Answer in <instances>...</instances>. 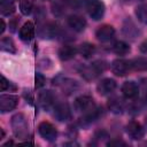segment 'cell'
Returning <instances> with one entry per match:
<instances>
[{"instance_id": "obj_6", "label": "cell", "mask_w": 147, "mask_h": 147, "mask_svg": "<svg viewBox=\"0 0 147 147\" xmlns=\"http://www.w3.org/2000/svg\"><path fill=\"white\" fill-rule=\"evenodd\" d=\"M110 69L113 71V74H115L116 76L123 77L125 75H127L131 70V65H130V61L126 60H122V59H117L114 60L110 64Z\"/></svg>"}, {"instance_id": "obj_32", "label": "cell", "mask_w": 147, "mask_h": 147, "mask_svg": "<svg viewBox=\"0 0 147 147\" xmlns=\"http://www.w3.org/2000/svg\"><path fill=\"white\" fill-rule=\"evenodd\" d=\"M139 49H140V52H141V53L147 54V39H145V40H144V41L140 44Z\"/></svg>"}, {"instance_id": "obj_18", "label": "cell", "mask_w": 147, "mask_h": 147, "mask_svg": "<svg viewBox=\"0 0 147 147\" xmlns=\"http://www.w3.org/2000/svg\"><path fill=\"white\" fill-rule=\"evenodd\" d=\"M108 108H109L110 111H113V113H115V114H119V113H122L123 109H124V102L122 101L121 98H118V96H113V98H110L109 101H108Z\"/></svg>"}, {"instance_id": "obj_10", "label": "cell", "mask_w": 147, "mask_h": 147, "mask_svg": "<svg viewBox=\"0 0 147 147\" xmlns=\"http://www.w3.org/2000/svg\"><path fill=\"white\" fill-rule=\"evenodd\" d=\"M54 116L60 122H65L71 118V110L68 103H59L54 108Z\"/></svg>"}, {"instance_id": "obj_25", "label": "cell", "mask_w": 147, "mask_h": 147, "mask_svg": "<svg viewBox=\"0 0 147 147\" xmlns=\"http://www.w3.org/2000/svg\"><path fill=\"white\" fill-rule=\"evenodd\" d=\"M0 46H1V49L5 51V52H8V53H16L15 44H14L13 39L9 38V37H2V38H1V41H0Z\"/></svg>"}, {"instance_id": "obj_33", "label": "cell", "mask_w": 147, "mask_h": 147, "mask_svg": "<svg viewBox=\"0 0 147 147\" xmlns=\"http://www.w3.org/2000/svg\"><path fill=\"white\" fill-rule=\"evenodd\" d=\"M5 29H6V25H5V22H3V20H1V29H0V33H1V34L3 33V31H5Z\"/></svg>"}, {"instance_id": "obj_34", "label": "cell", "mask_w": 147, "mask_h": 147, "mask_svg": "<svg viewBox=\"0 0 147 147\" xmlns=\"http://www.w3.org/2000/svg\"><path fill=\"white\" fill-rule=\"evenodd\" d=\"M20 1H23V0H20Z\"/></svg>"}, {"instance_id": "obj_27", "label": "cell", "mask_w": 147, "mask_h": 147, "mask_svg": "<svg viewBox=\"0 0 147 147\" xmlns=\"http://www.w3.org/2000/svg\"><path fill=\"white\" fill-rule=\"evenodd\" d=\"M132 31H134V32H137L138 33V30H137V28H136V25L131 22V21H126L125 22V24H124V26H123V32H124V34L125 36H130V37H134V34L132 33Z\"/></svg>"}, {"instance_id": "obj_22", "label": "cell", "mask_w": 147, "mask_h": 147, "mask_svg": "<svg viewBox=\"0 0 147 147\" xmlns=\"http://www.w3.org/2000/svg\"><path fill=\"white\" fill-rule=\"evenodd\" d=\"M67 7H68V3L64 0H57V1L53 2V5H52V13L54 16L60 17V16L64 15Z\"/></svg>"}, {"instance_id": "obj_11", "label": "cell", "mask_w": 147, "mask_h": 147, "mask_svg": "<svg viewBox=\"0 0 147 147\" xmlns=\"http://www.w3.org/2000/svg\"><path fill=\"white\" fill-rule=\"evenodd\" d=\"M67 23L76 32H82L86 28V20L79 15H70L67 18Z\"/></svg>"}, {"instance_id": "obj_24", "label": "cell", "mask_w": 147, "mask_h": 147, "mask_svg": "<svg viewBox=\"0 0 147 147\" xmlns=\"http://www.w3.org/2000/svg\"><path fill=\"white\" fill-rule=\"evenodd\" d=\"M78 52L80 53V55H82L83 57L88 59V57H91V56L94 54V52H95V46H94L93 44H90V42H84V44H82V45L79 46Z\"/></svg>"}, {"instance_id": "obj_29", "label": "cell", "mask_w": 147, "mask_h": 147, "mask_svg": "<svg viewBox=\"0 0 147 147\" xmlns=\"http://www.w3.org/2000/svg\"><path fill=\"white\" fill-rule=\"evenodd\" d=\"M1 91H7V90H16V86L13 85L11 82H9L5 76H1V83H0Z\"/></svg>"}, {"instance_id": "obj_23", "label": "cell", "mask_w": 147, "mask_h": 147, "mask_svg": "<svg viewBox=\"0 0 147 147\" xmlns=\"http://www.w3.org/2000/svg\"><path fill=\"white\" fill-rule=\"evenodd\" d=\"M131 51V47L129 44L124 42V41H116L114 45H113V52L117 55H126L129 54Z\"/></svg>"}, {"instance_id": "obj_8", "label": "cell", "mask_w": 147, "mask_h": 147, "mask_svg": "<svg viewBox=\"0 0 147 147\" xmlns=\"http://www.w3.org/2000/svg\"><path fill=\"white\" fill-rule=\"evenodd\" d=\"M126 133L133 140H140L145 136V129L142 125L136 121H131L126 125Z\"/></svg>"}, {"instance_id": "obj_5", "label": "cell", "mask_w": 147, "mask_h": 147, "mask_svg": "<svg viewBox=\"0 0 147 147\" xmlns=\"http://www.w3.org/2000/svg\"><path fill=\"white\" fill-rule=\"evenodd\" d=\"M38 132L47 141H54L57 137V131L54 127V125L49 122H41L38 125Z\"/></svg>"}, {"instance_id": "obj_12", "label": "cell", "mask_w": 147, "mask_h": 147, "mask_svg": "<svg viewBox=\"0 0 147 147\" xmlns=\"http://www.w3.org/2000/svg\"><path fill=\"white\" fill-rule=\"evenodd\" d=\"M115 88H116V82L111 78H103L96 86V90L101 95L110 94L115 91Z\"/></svg>"}, {"instance_id": "obj_2", "label": "cell", "mask_w": 147, "mask_h": 147, "mask_svg": "<svg viewBox=\"0 0 147 147\" xmlns=\"http://www.w3.org/2000/svg\"><path fill=\"white\" fill-rule=\"evenodd\" d=\"M107 68V63L105 61H95L92 64L87 65V67H83V69L80 70L82 76L87 79V80H92L94 78H96L100 74H102Z\"/></svg>"}, {"instance_id": "obj_19", "label": "cell", "mask_w": 147, "mask_h": 147, "mask_svg": "<svg viewBox=\"0 0 147 147\" xmlns=\"http://www.w3.org/2000/svg\"><path fill=\"white\" fill-rule=\"evenodd\" d=\"M54 102V96L51 91H44L39 94V105L44 109H48Z\"/></svg>"}, {"instance_id": "obj_30", "label": "cell", "mask_w": 147, "mask_h": 147, "mask_svg": "<svg viewBox=\"0 0 147 147\" xmlns=\"http://www.w3.org/2000/svg\"><path fill=\"white\" fill-rule=\"evenodd\" d=\"M45 77L41 75V74H36V77H34V85L37 88H40L45 85Z\"/></svg>"}, {"instance_id": "obj_14", "label": "cell", "mask_w": 147, "mask_h": 147, "mask_svg": "<svg viewBox=\"0 0 147 147\" xmlns=\"http://www.w3.org/2000/svg\"><path fill=\"white\" fill-rule=\"evenodd\" d=\"M18 36H20V39L28 42L30 41L33 36H34V25L32 22H26L22 25V28L20 29V32H18Z\"/></svg>"}, {"instance_id": "obj_26", "label": "cell", "mask_w": 147, "mask_h": 147, "mask_svg": "<svg viewBox=\"0 0 147 147\" xmlns=\"http://www.w3.org/2000/svg\"><path fill=\"white\" fill-rule=\"evenodd\" d=\"M136 16L138 21H140L144 24H147V3L139 5L136 8Z\"/></svg>"}, {"instance_id": "obj_17", "label": "cell", "mask_w": 147, "mask_h": 147, "mask_svg": "<svg viewBox=\"0 0 147 147\" xmlns=\"http://www.w3.org/2000/svg\"><path fill=\"white\" fill-rule=\"evenodd\" d=\"M60 29H59V25L54 22H49L47 23L42 29H41V36L44 38H53L55 36H57Z\"/></svg>"}, {"instance_id": "obj_31", "label": "cell", "mask_w": 147, "mask_h": 147, "mask_svg": "<svg viewBox=\"0 0 147 147\" xmlns=\"http://www.w3.org/2000/svg\"><path fill=\"white\" fill-rule=\"evenodd\" d=\"M108 146H125L126 144L122 140H118V139H114V140H110L108 144Z\"/></svg>"}, {"instance_id": "obj_28", "label": "cell", "mask_w": 147, "mask_h": 147, "mask_svg": "<svg viewBox=\"0 0 147 147\" xmlns=\"http://www.w3.org/2000/svg\"><path fill=\"white\" fill-rule=\"evenodd\" d=\"M21 13L23 15H30L32 11V1L31 0H23L21 1V6H20Z\"/></svg>"}, {"instance_id": "obj_20", "label": "cell", "mask_w": 147, "mask_h": 147, "mask_svg": "<svg viewBox=\"0 0 147 147\" xmlns=\"http://www.w3.org/2000/svg\"><path fill=\"white\" fill-rule=\"evenodd\" d=\"M130 65L132 70L136 71H147V59L144 56L134 57L130 61Z\"/></svg>"}, {"instance_id": "obj_16", "label": "cell", "mask_w": 147, "mask_h": 147, "mask_svg": "<svg viewBox=\"0 0 147 147\" xmlns=\"http://www.w3.org/2000/svg\"><path fill=\"white\" fill-rule=\"evenodd\" d=\"M100 115H101L100 109H98V108L95 107V108H94V109H92L91 111H88V113L84 114V116L80 118L79 123H80V125H83V126L88 125V124L93 123L94 121H96V119L100 117Z\"/></svg>"}, {"instance_id": "obj_4", "label": "cell", "mask_w": 147, "mask_h": 147, "mask_svg": "<svg viewBox=\"0 0 147 147\" xmlns=\"http://www.w3.org/2000/svg\"><path fill=\"white\" fill-rule=\"evenodd\" d=\"M74 107H75L76 111L86 114V113H88V111H91L92 109L95 108V103H94V100H93L92 96L80 95V96L76 98V100L74 102Z\"/></svg>"}, {"instance_id": "obj_15", "label": "cell", "mask_w": 147, "mask_h": 147, "mask_svg": "<svg viewBox=\"0 0 147 147\" xmlns=\"http://www.w3.org/2000/svg\"><path fill=\"white\" fill-rule=\"evenodd\" d=\"M78 49L75 46L71 45H64L59 49V57L62 61H69L71 59H74L77 54Z\"/></svg>"}, {"instance_id": "obj_1", "label": "cell", "mask_w": 147, "mask_h": 147, "mask_svg": "<svg viewBox=\"0 0 147 147\" xmlns=\"http://www.w3.org/2000/svg\"><path fill=\"white\" fill-rule=\"evenodd\" d=\"M11 127L13 132L17 138L25 139L29 136V125L26 118L23 114L18 113L11 117Z\"/></svg>"}, {"instance_id": "obj_3", "label": "cell", "mask_w": 147, "mask_h": 147, "mask_svg": "<svg viewBox=\"0 0 147 147\" xmlns=\"http://www.w3.org/2000/svg\"><path fill=\"white\" fill-rule=\"evenodd\" d=\"M85 8L94 21H99L105 15V3L101 0H86Z\"/></svg>"}, {"instance_id": "obj_13", "label": "cell", "mask_w": 147, "mask_h": 147, "mask_svg": "<svg viewBox=\"0 0 147 147\" xmlns=\"http://www.w3.org/2000/svg\"><path fill=\"white\" fill-rule=\"evenodd\" d=\"M122 93L126 99H134L139 94V87L137 83L132 80H127L122 85Z\"/></svg>"}, {"instance_id": "obj_7", "label": "cell", "mask_w": 147, "mask_h": 147, "mask_svg": "<svg viewBox=\"0 0 147 147\" xmlns=\"http://www.w3.org/2000/svg\"><path fill=\"white\" fill-rule=\"evenodd\" d=\"M17 103H18V98L16 95L2 94L0 96V111L1 113L11 111L16 108Z\"/></svg>"}, {"instance_id": "obj_9", "label": "cell", "mask_w": 147, "mask_h": 147, "mask_svg": "<svg viewBox=\"0 0 147 147\" xmlns=\"http://www.w3.org/2000/svg\"><path fill=\"white\" fill-rule=\"evenodd\" d=\"M115 36V29L114 26L109 25V24H103L101 26H99V29L95 32V37L98 38V40L105 42V41H109L110 39H113Z\"/></svg>"}, {"instance_id": "obj_21", "label": "cell", "mask_w": 147, "mask_h": 147, "mask_svg": "<svg viewBox=\"0 0 147 147\" xmlns=\"http://www.w3.org/2000/svg\"><path fill=\"white\" fill-rule=\"evenodd\" d=\"M15 11L14 0H0V13L2 16H10Z\"/></svg>"}]
</instances>
